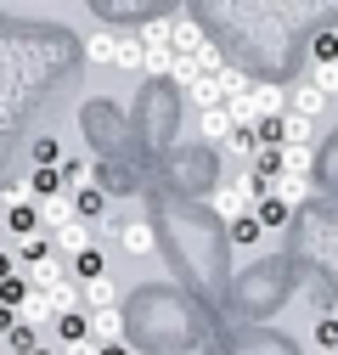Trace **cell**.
<instances>
[{"label": "cell", "mask_w": 338, "mask_h": 355, "mask_svg": "<svg viewBox=\"0 0 338 355\" xmlns=\"http://www.w3.org/2000/svg\"><path fill=\"white\" fill-rule=\"evenodd\" d=\"M118 248L124 254H158V232H152V220H141V214H130V220H124V226H118Z\"/></svg>", "instance_id": "6da1fadb"}, {"label": "cell", "mask_w": 338, "mask_h": 355, "mask_svg": "<svg viewBox=\"0 0 338 355\" xmlns=\"http://www.w3.org/2000/svg\"><path fill=\"white\" fill-rule=\"evenodd\" d=\"M17 322H28V327L57 322V299H51V288H34V282H28V293H23V304H17Z\"/></svg>", "instance_id": "7a4b0ae2"}, {"label": "cell", "mask_w": 338, "mask_h": 355, "mask_svg": "<svg viewBox=\"0 0 338 355\" xmlns=\"http://www.w3.org/2000/svg\"><path fill=\"white\" fill-rule=\"evenodd\" d=\"M254 220H260L265 232H282L287 220H293V203L282 192H260V198H254Z\"/></svg>", "instance_id": "3957f363"}, {"label": "cell", "mask_w": 338, "mask_h": 355, "mask_svg": "<svg viewBox=\"0 0 338 355\" xmlns=\"http://www.w3.org/2000/svg\"><path fill=\"white\" fill-rule=\"evenodd\" d=\"M84 327H91V338H96V344L124 338V310H118V304H96L91 316H84Z\"/></svg>", "instance_id": "277c9868"}, {"label": "cell", "mask_w": 338, "mask_h": 355, "mask_svg": "<svg viewBox=\"0 0 338 355\" xmlns=\"http://www.w3.org/2000/svg\"><path fill=\"white\" fill-rule=\"evenodd\" d=\"M6 232H12V237H34V232H39L34 198H12V203H6Z\"/></svg>", "instance_id": "5b68a950"}, {"label": "cell", "mask_w": 338, "mask_h": 355, "mask_svg": "<svg viewBox=\"0 0 338 355\" xmlns=\"http://www.w3.org/2000/svg\"><path fill=\"white\" fill-rule=\"evenodd\" d=\"M84 243H91V220H79V214L62 220V226L51 232V248H57V254H79Z\"/></svg>", "instance_id": "8992f818"}, {"label": "cell", "mask_w": 338, "mask_h": 355, "mask_svg": "<svg viewBox=\"0 0 338 355\" xmlns=\"http://www.w3.org/2000/svg\"><path fill=\"white\" fill-rule=\"evenodd\" d=\"M68 259H73V271H68L73 282H91V277H102V271H107V254H102L96 243H84V248H79V254H68Z\"/></svg>", "instance_id": "52a82bcc"}, {"label": "cell", "mask_w": 338, "mask_h": 355, "mask_svg": "<svg viewBox=\"0 0 338 355\" xmlns=\"http://www.w3.org/2000/svg\"><path fill=\"white\" fill-rule=\"evenodd\" d=\"M34 209H39V226H46V232H57L62 220H73V198H62V192H51V198H34Z\"/></svg>", "instance_id": "ba28073f"}, {"label": "cell", "mask_w": 338, "mask_h": 355, "mask_svg": "<svg viewBox=\"0 0 338 355\" xmlns=\"http://www.w3.org/2000/svg\"><path fill=\"white\" fill-rule=\"evenodd\" d=\"M73 214H79V220H102V214H107V187H84V181H79Z\"/></svg>", "instance_id": "9c48e42d"}, {"label": "cell", "mask_w": 338, "mask_h": 355, "mask_svg": "<svg viewBox=\"0 0 338 355\" xmlns=\"http://www.w3.org/2000/svg\"><path fill=\"white\" fill-rule=\"evenodd\" d=\"M23 277H28L34 288H51V282H62V277H68V265H62V259H57V248H51L46 259H34V265H23Z\"/></svg>", "instance_id": "30bf717a"}, {"label": "cell", "mask_w": 338, "mask_h": 355, "mask_svg": "<svg viewBox=\"0 0 338 355\" xmlns=\"http://www.w3.org/2000/svg\"><path fill=\"white\" fill-rule=\"evenodd\" d=\"M231 124H237V119H231L226 102H220V107H203V141H226V136H231Z\"/></svg>", "instance_id": "8fae6325"}, {"label": "cell", "mask_w": 338, "mask_h": 355, "mask_svg": "<svg viewBox=\"0 0 338 355\" xmlns=\"http://www.w3.org/2000/svg\"><path fill=\"white\" fill-rule=\"evenodd\" d=\"M28 192H34V198H51V192H62V169H57V164H34V175H28Z\"/></svg>", "instance_id": "7c38bea8"}, {"label": "cell", "mask_w": 338, "mask_h": 355, "mask_svg": "<svg viewBox=\"0 0 338 355\" xmlns=\"http://www.w3.org/2000/svg\"><path fill=\"white\" fill-rule=\"evenodd\" d=\"M79 299L91 304V310H96V304H118V288H113L107 271H102V277H91V282H79Z\"/></svg>", "instance_id": "4fadbf2b"}, {"label": "cell", "mask_w": 338, "mask_h": 355, "mask_svg": "<svg viewBox=\"0 0 338 355\" xmlns=\"http://www.w3.org/2000/svg\"><path fill=\"white\" fill-rule=\"evenodd\" d=\"M248 198H254V187H248V175H242L237 187L215 192V209H220V214H242V209H248Z\"/></svg>", "instance_id": "5bb4252c"}, {"label": "cell", "mask_w": 338, "mask_h": 355, "mask_svg": "<svg viewBox=\"0 0 338 355\" xmlns=\"http://www.w3.org/2000/svg\"><path fill=\"white\" fill-rule=\"evenodd\" d=\"M260 232H265V226H260L254 214H231V243H237V248H254V243H260Z\"/></svg>", "instance_id": "9a60e30c"}, {"label": "cell", "mask_w": 338, "mask_h": 355, "mask_svg": "<svg viewBox=\"0 0 338 355\" xmlns=\"http://www.w3.org/2000/svg\"><path fill=\"white\" fill-rule=\"evenodd\" d=\"M84 57H91V62H113L118 57V34H91V40H84Z\"/></svg>", "instance_id": "2e32d148"}, {"label": "cell", "mask_w": 338, "mask_h": 355, "mask_svg": "<svg viewBox=\"0 0 338 355\" xmlns=\"http://www.w3.org/2000/svg\"><path fill=\"white\" fill-rule=\"evenodd\" d=\"M287 107L305 113V119H316V113H321V91H316V85H299V91L287 96Z\"/></svg>", "instance_id": "e0dca14e"}, {"label": "cell", "mask_w": 338, "mask_h": 355, "mask_svg": "<svg viewBox=\"0 0 338 355\" xmlns=\"http://www.w3.org/2000/svg\"><path fill=\"white\" fill-rule=\"evenodd\" d=\"M51 327H57V338H62V344H68V338H84V333H91L79 310H57V322H51Z\"/></svg>", "instance_id": "ac0fdd59"}, {"label": "cell", "mask_w": 338, "mask_h": 355, "mask_svg": "<svg viewBox=\"0 0 338 355\" xmlns=\"http://www.w3.org/2000/svg\"><path fill=\"white\" fill-rule=\"evenodd\" d=\"M23 293H28V277H23V271L0 277V304H12V310H17V304H23Z\"/></svg>", "instance_id": "d6986e66"}, {"label": "cell", "mask_w": 338, "mask_h": 355, "mask_svg": "<svg viewBox=\"0 0 338 355\" xmlns=\"http://www.w3.org/2000/svg\"><path fill=\"white\" fill-rule=\"evenodd\" d=\"M118 68H141V40L136 34H118V57H113Z\"/></svg>", "instance_id": "ffe728a7"}, {"label": "cell", "mask_w": 338, "mask_h": 355, "mask_svg": "<svg viewBox=\"0 0 338 355\" xmlns=\"http://www.w3.org/2000/svg\"><path fill=\"white\" fill-rule=\"evenodd\" d=\"M6 344H12V349H17V355H28V349H34V344H39V327H28V322H17V327H12V333H6Z\"/></svg>", "instance_id": "44dd1931"}, {"label": "cell", "mask_w": 338, "mask_h": 355, "mask_svg": "<svg viewBox=\"0 0 338 355\" xmlns=\"http://www.w3.org/2000/svg\"><path fill=\"white\" fill-rule=\"evenodd\" d=\"M316 349H338V316H316Z\"/></svg>", "instance_id": "7402d4cb"}, {"label": "cell", "mask_w": 338, "mask_h": 355, "mask_svg": "<svg viewBox=\"0 0 338 355\" xmlns=\"http://www.w3.org/2000/svg\"><path fill=\"white\" fill-rule=\"evenodd\" d=\"M57 169H62V187H79L84 175H91V164H84V158H57Z\"/></svg>", "instance_id": "603a6c76"}, {"label": "cell", "mask_w": 338, "mask_h": 355, "mask_svg": "<svg viewBox=\"0 0 338 355\" xmlns=\"http://www.w3.org/2000/svg\"><path fill=\"white\" fill-rule=\"evenodd\" d=\"M310 51H316V62H332V57H338V34H332V28H321V34L310 40Z\"/></svg>", "instance_id": "cb8c5ba5"}, {"label": "cell", "mask_w": 338, "mask_h": 355, "mask_svg": "<svg viewBox=\"0 0 338 355\" xmlns=\"http://www.w3.org/2000/svg\"><path fill=\"white\" fill-rule=\"evenodd\" d=\"M57 158H62V147H57L51 136H39V141L28 147V164H57Z\"/></svg>", "instance_id": "d4e9b609"}, {"label": "cell", "mask_w": 338, "mask_h": 355, "mask_svg": "<svg viewBox=\"0 0 338 355\" xmlns=\"http://www.w3.org/2000/svg\"><path fill=\"white\" fill-rule=\"evenodd\" d=\"M136 40H141V46H169V23H147Z\"/></svg>", "instance_id": "484cf974"}, {"label": "cell", "mask_w": 338, "mask_h": 355, "mask_svg": "<svg viewBox=\"0 0 338 355\" xmlns=\"http://www.w3.org/2000/svg\"><path fill=\"white\" fill-rule=\"evenodd\" d=\"M62 355H96V338H91V333H84V338H68Z\"/></svg>", "instance_id": "4316f807"}, {"label": "cell", "mask_w": 338, "mask_h": 355, "mask_svg": "<svg viewBox=\"0 0 338 355\" xmlns=\"http://www.w3.org/2000/svg\"><path fill=\"white\" fill-rule=\"evenodd\" d=\"M96 355H130V344H124V338H107V344H96Z\"/></svg>", "instance_id": "83f0119b"}, {"label": "cell", "mask_w": 338, "mask_h": 355, "mask_svg": "<svg viewBox=\"0 0 338 355\" xmlns=\"http://www.w3.org/2000/svg\"><path fill=\"white\" fill-rule=\"evenodd\" d=\"M12 327H17V310H12V304H0V338H6Z\"/></svg>", "instance_id": "f1b7e54d"}, {"label": "cell", "mask_w": 338, "mask_h": 355, "mask_svg": "<svg viewBox=\"0 0 338 355\" xmlns=\"http://www.w3.org/2000/svg\"><path fill=\"white\" fill-rule=\"evenodd\" d=\"M17 271V254H6V248H0V277H12Z\"/></svg>", "instance_id": "f546056e"}, {"label": "cell", "mask_w": 338, "mask_h": 355, "mask_svg": "<svg viewBox=\"0 0 338 355\" xmlns=\"http://www.w3.org/2000/svg\"><path fill=\"white\" fill-rule=\"evenodd\" d=\"M28 355H57V349H46V344H34V349H28Z\"/></svg>", "instance_id": "4dcf8cb0"}, {"label": "cell", "mask_w": 338, "mask_h": 355, "mask_svg": "<svg viewBox=\"0 0 338 355\" xmlns=\"http://www.w3.org/2000/svg\"><path fill=\"white\" fill-rule=\"evenodd\" d=\"M316 355H338V349H316Z\"/></svg>", "instance_id": "1f68e13d"}]
</instances>
